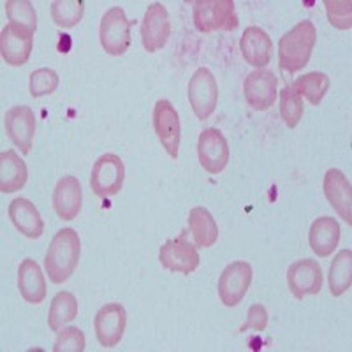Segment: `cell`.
<instances>
[{
  "instance_id": "obj_1",
  "label": "cell",
  "mask_w": 352,
  "mask_h": 352,
  "mask_svg": "<svg viewBox=\"0 0 352 352\" xmlns=\"http://www.w3.org/2000/svg\"><path fill=\"white\" fill-rule=\"evenodd\" d=\"M80 256L81 240L78 232L71 228L56 232L44 257V268L52 284L60 285L67 282L80 263Z\"/></svg>"
},
{
  "instance_id": "obj_2",
  "label": "cell",
  "mask_w": 352,
  "mask_h": 352,
  "mask_svg": "<svg viewBox=\"0 0 352 352\" xmlns=\"http://www.w3.org/2000/svg\"><path fill=\"white\" fill-rule=\"evenodd\" d=\"M317 43V28L310 20H303L285 32L278 41V65L287 74H296L312 56Z\"/></svg>"
},
{
  "instance_id": "obj_3",
  "label": "cell",
  "mask_w": 352,
  "mask_h": 352,
  "mask_svg": "<svg viewBox=\"0 0 352 352\" xmlns=\"http://www.w3.org/2000/svg\"><path fill=\"white\" fill-rule=\"evenodd\" d=\"M192 18L196 28L203 34L217 32V30L232 32L240 25L232 0H196Z\"/></svg>"
},
{
  "instance_id": "obj_4",
  "label": "cell",
  "mask_w": 352,
  "mask_h": 352,
  "mask_svg": "<svg viewBox=\"0 0 352 352\" xmlns=\"http://www.w3.org/2000/svg\"><path fill=\"white\" fill-rule=\"evenodd\" d=\"M136 21L129 20L120 6H113L100 18V46L108 55L120 56L131 46V28Z\"/></svg>"
},
{
  "instance_id": "obj_5",
  "label": "cell",
  "mask_w": 352,
  "mask_h": 352,
  "mask_svg": "<svg viewBox=\"0 0 352 352\" xmlns=\"http://www.w3.org/2000/svg\"><path fill=\"white\" fill-rule=\"evenodd\" d=\"M125 164L116 153H102L94 162L90 175V188L97 197H113L124 188Z\"/></svg>"
},
{
  "instance_id": "obj_6",
  "label": "cell",
  "mask_w": 352,
  "mask_h": 352,
  "mask_svg": "<svg viewBox=\"0 0 352 352\" xmlns=\"http://www.w3.org/2000/svg\"><path fill=\"white\" fill-rule=\"evenodd\" d=\"M159 261L162 268L171 273L190 275L199 268V252L194 243L188 241V232L182 231L178 238H169L159 250Z\"/></svg>"
},
{
  "instance_id": "obj_7",
  "label": "cell",
  "mask_w": 352,
  "mask_h": 352,
  "mask_svg": "<svg viewBox=\"0 0 352 352\" xmlns=\"http://www.w3.org/2000/svg\"><path fill=\"white\" fill-rule=\"evenodd\" d=\"M252 266L247 261H232L219 276V298L224 307H238L252 284Z\"/></svg>"
},
{
  "instance_id": "obj_8",
  "label": "cell",
  "mask_w": 352,
  "mask_h": 352,
  "mask_svg": "<svg viewBox=\"0 0 352 352\" xmlns=\"http://www.w3.org/2000/svg\"><path fill=\"white\" fill-rule=\"evenodd\" d=\"M188 102L199 120H208L219 104V85L212 71L199 67L188 81Z\"/></svg>"
},
{
  "instance_id": "obj_9",
  "label": "cell",
  "mask_w": 352,
  "mask_h": 352,
  "mask_svg": "<svg viewBox=\"0 0 352 352\" xmlns=\"http://www.w3.org/2000/svg\"><path fill=\"white\" fill-rule=\"evenodd\" d=\"M153 131L157 134V140L162 144V148L166 150L171 159H178V152H180V138H182V127H180V116L178 111L173 106L171 100L160 99L157 100L153 106Z\"/></svg>"
},
{
  "instance_id": "obj_10",
  "label": "cell",
  "mask_w": 352,
  "mask_h": 352,
  "mask_svg": "<svg viewBox=\"0 0 352 352\" xmlns=\"http://www.w3.org/2000/svg\"><path fill=\"white\" fill-rule=\"evenodd\" d=\"M141 44L146 53H155L168 44L171 36V20L164 4L153 2L144 12L141 23Z\"/></svg>"
},
{
  "instance_id": "obj_11",
  "label": "cell",
  "mask_w": 352,
  "mask_h": 352,
  "mask_svg": "<svg viewBox=\"0 0 352 352\" xmlns=\"http://www.w3.org/2000/svg\"><path fill=\"white\" fill-rule=\"evenodd\" d=\"M127 326V312L120 303H106L94 317V329L100 347L113 349L124 338Z\"/></svg>"
},
{
  "instance_id": "obj_12",
  "label": "cell",
  "mask_w": 352,
  "mask_h": 352,
  "mask_svg": "<svg viewBox=\"0 0 352 352\" xmlns=\"http://www.w3.org/2000/svg\"><path fill=\"white\" fill-rule=\"evenodd\" d=\"M199 164L210 175H219L229 162V143L219 129H204L197 140Z\"/></svg>"
},
{
  "instance_id": "obj_13",
  "label": "cell",
  "mask_w": 352,
  "mask_h": 352,
  "mask_svg": "<svg viewBox=\"0 0 352 352\" xmlns=\"http://www.w3.org/2000/svg\"><path fill=\"white\" fill-rule=\"evenodd\" d=\"M278 80L270 69H256L245 78L243 94L247 104L256 111H268L276 100Z\"/></svg>"
},
{
  "instance_id": "obj_14",
  "label": "cell",
  "mask_w": 352,
  "mask_h": 352,
  "mask_svg": "<svg viewBox=\"0 0 352 352\" xmlns=\"http://www.w3.org/2000/svg\"><path fill=\"white\" fill-rule=\"evenodd\" d=\"M4 127L11 143L28 155L32 150L34 136H36V115L28 106H12L4 115Z\"/></svg>"
},
{
  "instance_id": "obj_15",
  "label": "cell",
  "mask_w": 352,
  "mask_h": 352,
  "mask_svg": "<svg viewBox=\"0 0 352 352\" xmlns=\"http://www.w3.org/2000/svg\"><path fill=\"white\" fill-rule=\"evenodd\" d=\"M287 287L296 300L319 294L322 289V268L314 259L294 261L287 268Z\"/></svg>"
},
{
  "instance_id": "obj_16",
  "label": "cell",
  "mask_w": 352,
  "mask_h": 352,
  "mask_svg": "<svg viewBox=\"0 0 352 352\" xmlns=\"http://www.w3.org/2000/svg\"><path fill=\"white\" fill-rule=\"evenodd\" d=\"M322 190L331 204L333 210L338 213L340 219H344L349 226L352 224V188L351 182L340 169L331 168L326 171L324 182H322Z\"/></svg>"
},
{
  "instance_id": "obj_17",
  "label": "cell",
  "mask_w": 352,
  "mask_h": 352,
  "mask_svg": "<svg viewBox=\"0 0 352 352\" xmlns=\"http://www.w3.org/2000/svg\"><path fill=\"white\" fill-rule=\"evenodd\" d=\"M34 46V34L12 25H6L0 34V53L11 67H21L28 62Z\"/></svg>"
},
{
  "instance_id": "obj_18",
  "label": "cell",
  "mask_w": 352,
  "mask_h": 352,
  "mask_svg": "<svg viewBox=\"0 0 352 352\" xmlns=\"http://www.w3.org/2000/svg\"><path fill=\"white\" fill-rule=\"evenodd\" d=\"M53 210L62 220H74L81 212L83 190L76 176L67 175L56 182L52 196Z\"/></svg>"
},
{
  "instance_id": "obj_19",
  "label": "cell",
  "mask_w": 352,
  "mask_h": 352,
  "mask_svg": "<svg viewBox=\"0 0 352 352\" xmlns=\"http://www.w3.org/2000/svg\"><path fill=\"white\" fill-rule=\"evenodd\" d=\"M240 50L245 62L257 69H266V65L272 62L273 56V43L272 37L266 30H263L257 25L245 28L243 36L240 39Z\"/></svg>"
},
{
  "instance_id": "obj_20",
  "label": "cell",
  "mask_w": 352,
  "mask_h": 352,
  "mask_svg": "<svg viewBox=\"0 0 352 352\" xmlns=\"http://www.w3.org/2000/svg\"><path fill=\"white\" fill-rule=\"evenodd\" d=\"M8 213L12 226H14V228L18 229V232H21L25 238L37 240V238L43 236L44 220L32 201L25 199V197H16V199H12L11 203H9Z\"/></svg>"
},
{
  "instance_id": "obj_21",
  "label": "cell",
  "mask_w": 352,
  "mask_h": 352,
  "mask_svg": "<svg viewBox=\"0 0 352 352\" xmlns=\"http://www.w3.org/2000/svg\"><path fill=\"white\" fill-rule=\"evenodd\" d=\"M340 241V224L333 217H319L308 231V243L317 257H329Z\"/></svg>"
},
{
  "instance_id": "obj_22",
  "label": "cell",
  "mask_w": 352,
  "mask_h": 352,
  "mask_svg": "<svg viewBox=\"0 0 352 352\" xmlns=\"http://www.w3.org/2000/svg\"><path fill=\"white\" fill-rule=\"evenodd\" d=\"M18 291L30 305H39L46 300V278L39 264L27 257L18 266Z\"/></svg>"
},
{
  "instance_id": "obj_23",
  "label": "cell",
  "mask_w": 352,
  "mask_h": 352,
  "mask_svg": "<svg viewBox=\"0 0 352 352\" xmlns=\"http://www.w3.org/2000/svg\"><path fill=\"white\" fill-rule=\"evenodd\" d=\"M28 180V169L14 150L0 153V192L12 194L21 190Z\"/></svg>"
},
{
  "instance_id": "obj_24",
  "label": "cell",
  "mask_w": 352,
  "mask_h": 352,
  "mask_svg": "<svg viewBox=\"0 0 352 352\" xmlns=\"http://www.w3.org/2000/svg\"><path fill=\"white\" fill-rule=\"evenodd\" d=\"M188 229L192 232L197 248H210L219 240V226L204 206H194L188 212Z\"/></svg>"
},
{
  "instance_id": "obj_25",
  "label": "cell",
  "mask_w": 352,
  "mask_h": 352,
  "mask_svg": "<svg viewBox=\"0 0 352 352\" xmlns=\"http://www.w3.org/2000/svg\"><path fill=\"white\" fill-rule=\"evenodd\" d=\"M329 294L335 298L342 296L344 292L351 289L352 284V250L344 248L336 254L335 259L331 261L328 275Z\"/></svg>"
},
{
  "instance_id": "obj_26",
  "label": "cell",
  "mask_w": 352,
  "mask_h": 352,
  "mask_svg": "<svg viewBox=\"0 0 352 352\" xmlns=\"http://www.w3.org/2000/svg\"><path fill=\"white\" fill-rule=\"evenodd\" d=\"M78 317V300L69 291L56 292L53 296L48 312V326L52 331L58 333L67 322Z\"/></svg>"
},
{
  "instance_id": "obj_27",
  "label": "cell",
  "mask_w": 352,
  "mask_h": 352,
  "mask_svg": "<svg viewBox=\"0 0 352 352\" xmlns=\"http://www.w3.org/2000/svg\"><path fill=\"white\" fill-rule=\"evenodd\" d=\"M329 87H331V81L326 76L324 72H308L303 74L301 78H298L292 85V88L296 90L298 96L305 97V99L310 102L312 106H319L322 102V99L328 94Z\"/></svg>"
},
{
  "instance_id": "obj_28",
  "label": "cell",
  "mask_w": 352,
  "mask_h": 352,
  "mask_svg": "<svg viewBox=\"0 0 352 352\" xmlns=\"http://www.w3.org/2000/svg\"><path fill=\"white\" fill-rule=\"evenodd\" d=\"M6 14H8L9 25L36 34L37 14L32 2L28 0H8L6 2Z\"/></svg>"
},
{
  "instance_id": "obj_29",
  "label": "cell",
  "mask_w": 352,
  "mask_h": 352,
  "mask_svg": "<svg viewBox=\"0 0 352 352\" xmlns=\"http://www.w3.org/2000/svg\"><path fill=\"white\" fill-rule=\"evenodd\" d=\"M52 18L60 28L76 27L85 14L83 0H55L50 6Z\"/></svg>"
},
{
  "instance_id": "obj_30",
  "label": "cell",
  "mask_w": 352,
  "mask_h": 352,
  "mask_svg": "<svg viewBox=\"0 0 352 352\" xmlns=\"http://www.w3.org/2000/svg\"><path fill=\"white\" fill-rule=\"evenodd\" d=\"M280 116L289 129L296 127L303 118V99L292 85H285L280 90Z\"/></svg>"
},
{
  "instance_id": "obj_31",
  "label": "cell",
  "mask_w": 352,
  "mask_h": 352,
  "mask_svg": "<svg viewBox=\"0 0 352 352\" xmlns=\"http://www.w3.org/2000/svg\"><path fill=\"white\" fill-rule=\"evenodd\" d=\"M60 78L56 74V71L50 67H41L30 74V96L34 99L37 97H44L53 94L58 88Z\"/></svg>"
},
{
  "instance_id": "obj_32",
  "label": "cell",
  "mask_w": 352,
  "mask_h": 352,
  "mask_svg": "<svg viewBox=\"0 0 352 352\" xmlns=\"http://www.w3.org/2000/svg\"><path fill=\"white\" fill-rule=\"evenodd\" d=\"M328 21L338 30L352 28V4L349 0H324Z\"/></svg>"
},
{
  "instance_id": "obj_33",
  "label": "cell",
  "mask_w": 352,
  "mask_h": 352,
  "mask_svg": "<svg viewBox=\"0 0 352 352\" xmlns=\"http://www.w3.org/2000/svg\"><path fill=\"white\" fill-rule=\"evenodd\" d=\"M87 347V340L80 328L69 326L58 331L55 344H53V352H83Z\"/></svg>"
},
{
  "instance_id": "obj_34",
  "label": "cell",
  "mask_w": 352,
  "mask_h": 352,
  "mask_svg": "<svg viewBox=\"0 0 352 352\" xmlns=\"http://www.w3.org/2000/svg\"><path fill=\"white\" fill-rule=\"evenodd\" d=\"M266 326H268V312H266V308L263 305L256 303L248 308L247 319H245V322L240 326L238 331L247 333L252 329L256 333H263L266 329Z\"/></svg>"
}]
</instances>
